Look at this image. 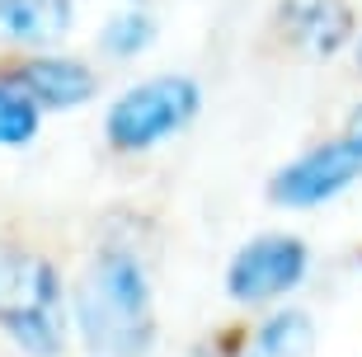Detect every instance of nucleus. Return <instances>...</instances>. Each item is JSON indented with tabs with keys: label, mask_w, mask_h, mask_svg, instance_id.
Masks as SVG:
<instances>
[{
	"label": "nucleus",
	"mask_w": 362,
	"mask_h": 357,
	"mask_svg": "<svg viewBox=\"0 0 362 357\" xmlns=\"http://www.w3.org/2000/svg\"><path fill=\"white\" fill-rule=\"evenodd\" d=\"M358 66H362V42H358Z\"/></svg>",
	"instance_id": "obj_13"
},
{
	"label": "nucleus",
	"mask_w": 362,
	"mask_h": 357,
	"mask_svg": "<svg viewBox=\"0 0 362 357\" xmlns=\"http://www.w3.org/2000/svg\"><path fill=\"white\" fill-rule=\"evenodd\" d=\"M362 179V146L353 136H334V141H320L310 146L306 156L287 160L278 174H273V202L278 207H296V212H306V207H320V202L339 198L344 188H353Z\"/></svg>",
	"instance_id": "obj_5"
},
{
	"label": "nucleus",
	"mask_w": 362,
	"mask_h": 357,
	"mask_svg": "<svg viewBox=\"0 0 362 357\" xmlns=\"http://www.w3.org/2000/svg\"><path fill=\"white\" fill-rule=\"evenodd\" d=\"M278 24L287 33V42H296L310 57H334L353 33V10L344 0H282Z\"/></svg>",
	"instance_id": "obj_7"
},
{
	"label": "nucleus",
	"mask_w": 362,
	"mask_h": 357,
	"mask_svg": "<svg viewBox=\"0 0 362 357\" xmlns=\"http://www.w3.org/2000/svg\"><path fill=\"white\" fill-rule=\"evenodd\" d=\"M5 85H14L19 94H28L38 108H76L94 94V71L85 62H71V57H28L19 66L5 71Z\"/></svg>",
	"instance_id": "obj_6"
},
{
	"label": "nucleus",
	"mask_w": 362,
	"mask_h": 357,
	"mask_svg": "<svg viewBox=\"0 0 362 357\" xmlns=\"http://www.w3.org/2000/svg\"><path fill=\"white\" fill-rule=\"evenodd\" d=\"M344 136H353V141L362 146V104H358V108L349 113V127H344Z\"/></svg>",
	"instance_id": "obj_12"
},
{
	"label": "nucleus",
	"mask_w": 362,
	"mask_h": 357,
	"mask_svg": "<svg viewBox=\"0 0 362 357\" xmlns=\"http://www.w3.org/2000/svg\"><path fill=\"white\" fill-rule=\"evenodd\" d=\"M151 38H156V19L146 10H127V14H113L104 24L99 47H104V57H136L151 47Z\"/></svg>",
	"instance_id": "obj_10"
},
{
	"label": "nucleus",
	"mask_w": 362,
	"mask_h": 357,
	"mask_svg": "<svg viewBox=\"0 0 362 357\" xmlns=\"http://www.w3.org/2000/svg\"><path fill=\"white\" fill-rule=\"evenodd\" d=\"M310 268V254L296 235H255L250 245H240V254L230 259L226 268V296L240 305H264V301H278L287 291L301 287Z\"/></svg>",
	"instance_id": "obj_4"
},
{
	"label": "nucleus",
	"mask_w": 362,
	"mask_h": 357,
	"mask_svg": "<svg viewBox=\"0 0 362 357\" xmlns=\"http://www.w3.org/2000/svg\"><path fill=\"white\" fill-rule=\"evenodd\" d=\"M0 329L33 357H62L66 301L57 268L33 250H0Z\"/></svg>",
	"instance_id": "obj_2"
},
{
	"label": "nucleus",
	"mask_w": 362,
	"mask_h": 357,
	"mask_svg": "<svg viewBox=\"0 0 362 357\" xmlns=\"http://www.w3.org/2000/svg\"><path fill=\"white\" fill-rule=\"evenodd\" d=\"M315 348V320L306 310H278L255 329L245 357H310Z\"/></svg>",
	"instance_id": "obj_9"
},
{
	"label": "nucleus",
	"mask_w": 362,
	"mask_h": 357,
	"mask_svg": "<svg viewBox=\"0 0 362 357\" xmlns=\"http://www.w3.org/2000/svg\"><path fill=\"white\" fill-rule=\"evenodd\" d=\"M71 0H0V33L14 42H57L71 33Z\"/></svg>",
	"instance_id": "obj_8"
},
{
	"label": "nucleus",
	"mask_w": 362,
	"mask_h": 357,
	"mask_svg": "<svg viewBox=\"0 0 362 357\" xmlns=\"http://www.w3.org/2000/svg\"><path fill=\"white\" fill-rule=\"evenodd\" d=\"M202 90L188 76H151L122 90L104 113V136L113 151H151L198 118Z\"/></svg>",
	"instance_id": "obj_3"
},
{
	"label": "nucleus",
	"mask_w": 362,
	"mask_h": 357,
	"mask_svg": "<svg viewBox=\"0 0 362 357\" xmlns=\"http://www.w3.org/2000/svg\"><path fill=\"white\" fill-rule=\"evenodd\" d=\"M38 136V104L0 80V146H28Z\"/></svg>",
	"instance_id": "obj_11"
},
{
	"label": "nucleus",
	"mask_w": 362,
	"mask_h": 357,
	"mask_svg": "<svg viewBox=\"0 0 362 357\" xmlns=\"http://www.w3.org/2000/svg\"><path fill=\"white\" fill-rule=\"evenodd\" d=\"M76 324L94 357H146L156 344L151 273L136 245L104 240L76 287Z\"/></svg>",
	"instance_id": "obj_1"
}]
</instances>
